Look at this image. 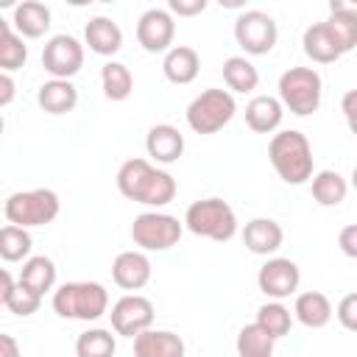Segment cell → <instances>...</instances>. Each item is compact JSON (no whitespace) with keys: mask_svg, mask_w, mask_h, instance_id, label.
Returning <instances> with one entry per match:
<instances>
[{"mask_svg":"<svg viewBox=\"0 0 357 357\" xmlns=\"http://www.w3.org/2000/svg\"><path fill=\"white\" fill-rule=\"evenodd\" d=\"M117 190L134 204L159 209L176 198V178L167 170L153 167L148 159H128L117 170Z\"/></svg>","mask_w":357,"mask_h":357,"instance_id":"cell-1","label":"cell"},{"mask_svg":"<svg viewBox=\"0 0 357 357\" xmlns=\"http://www.w3.org/2000/svg\"><path fill=\"white\" fill-rule=\"evenodd\" d=\"M268 159L276 170V176L284 181V184H307L315 173V156H312V145L307 139V134L296 131V128H287V131H279L271 137L268 142Z\"/></svg>","mask_w":357,"mask_h":357,"instance_id":"cell-2","label":"cell"},{"mask_svg":"<svg viewBox=\"0 0 357 357\" xmlns=\"http://www.w3.org/2000/svg\"><path fill=\"white\" fill-rule=\"evenodd\" d=\"M53 310L70 321H98L109 312V290L100 282H67L53 293Z\"/></svg>","mask_w":357,"mask_h":357,"instance_id":"cell-3","label":"cell"},{"mask_svg":"<svg viewBox=\"0 0 357 357\" xmlns=\"http://www.w3.org/2000/svg\"><path fill=\"white\" fill-rule=\"evenodd\" d=\"M61 209L59 195L50 187H36V190H20L11 192L3 204V215L11 226L33 229V226H47L56 220Z\"/></svg>","mask_w":357,"mask_h":357,"instance_id":"cell-4","label":"cell"},{"mask_svg":"<svg viewBox=\"0 0 357 357\" xmlns=\"http://www.w3.org/2000/svg\"><path fill=\"white\" fill-rule=\"evenodd\" d=\"M184 226L215 243H229L237 234V215L223 198H201L192 201L184 212Z\"/></svg>","mask_w":357,"mask_h":357,"instance_id":"cell-5","label":"cell"},{"mask_svg":"<svg viewBox=\"0 0 357 357\" xmlns=\"http://www.w3.org/2000/svg\"><path fill=\"white\" fill-rule=\"evenodd\" d=\"M279 100L284 109H290L298 117H307L318 112L321 95H324V81L318 70L312 67H290L279 75Z\"/></svg>","mask_w":357,"mask_h":357,"instance_id":"cell-6","label":"cell"},{"mask_svg":"<svg viewBox=\"0 0 357 357\" xmlns=\"http://www.w3.org/2000/svg\"><path fill=\"white\" fill-rule=\"evenodd\" d=\"M237 112L234 95L229 89H204L201 95H195L187 106V126L195 134H218L223 126L231 123Z\"/></svg>","mask_w":357,"mask_h":357,"instance_id":"cell-7","label":"cell"},{"mask_svg":"<svg viewBox=\"0 0 357 357\" xmlns=\"http://www.w3.org/2000/svg\"><path fill=\"white\" fill-rule=\"evenodd\" d=\"M184 234V220L167 215V212H142L131 223V240L139 245V251H167L178 245Z\"/></svg>","mask_w":357,"mask_h":357,"instance_id":"cell-8","label":"cell"},{"mask_svg":"<svg viewBox=\"0 0 357 357\" xmlns=\"http://www.w3.org/2000/svg\"><path fill=\"white\" fill-rule=\"evenodd\" d=\"M234 39L248 56H265L279 39L276 20L259 8H248L234 20Z\"/></svg>","mask_w":357,"mask_h":357,"instance_id":"cell-9","label":"cell"},{"mask_svg":"<svg viewBox=\"0 0 357 357\" xmlns=\"http://www.w3.org/2000/svg\"><path fill=\"white\" fill-rule=\"evenodd\" d=\"M42 67L50 78L70 81L84 67V45L70 33H56L42 47Z\"/></svg>","mask_w":357,"mask_h":357,"instance_id":"cell-10","label":"cell"},{"mask_svg":"<svg viewBox=\"0 0 357 357\" xmlns=\"http://www.w3.org/2000/svg\"><path fill=\"white\" fill-rule=\"evenodd\" d=\"M153 304L151 298L139 296V293H126L123 298H117L112 304V329L123 337H137L142 332H148L153 326Z\"/></svg>","mask_w":357,"mask_h":357,"instance_id":"cell-11","label":"cell"},{"mask_svg":"<svg viewBox=\"0 0 357 357\" xmlns=\"http://www.w3.org/2000/svg\"><path fill=\"white\" fill-rule=\"evenodd\" d=\"M257 284H259V290H262L268 298L282 301V298H287V296H293V293L298 290V284H301V271H298V265H296L293 259H287V257H273V259H268V262L259 268Z\"/></svg>","mask_w":357,"mask_h":357,"instance_id":"cell-12","label":"cell"},{"mask_svg":"<svg viewBox=\"0 0 357 357\" xmlns=\"http://www.w3.org/2000/svg\"><path fill=\"white\" fill-rule=\"evenodd\" d=\"M176 36V22L173 14L165 8H148L137 20V42L148 53H167Z\"/></svg>","mask_w":357,"mask_h":357,"instance_id":"cell-13","label":"cell"},{"mask_svg":"<svg viewBox=\"0 0 357 357\" xmlns=\"http://www.w3.org/2000/svg\"><path fill=\"white\" fill-rule=\"evenodd\" d=\"M112 279L123 290H142L151 282V259L145 251H120L112 262Z\"/></svg>","mask_w":357,"mask_h":357,"instance_id":"cell-14","label":"cell"},{"mask_svg":"<svg viewBox=\"0 0 357 357\" xmlns=\"http://www.w3.org/2000/svg\"><path fill=\"white\" fill-rule=\"evenodd\" d=\"M145 151L153 162L173 165L184 153V134L170 123H156V126H151V131L145 137Z\"/></svg>","mask_w":357,"mask_h":357,"instance_id":"cell-15","label":"cell"},{"mask_svg":"<svg viewBox=\"0 0 357 357\" xmlns=\"http://www.w3.org/2000/svg\"><path fill=\"white\" fill-rule=\"evenodd\" d=\"M282 240H284V231L273 218H254L243 229V245L259 257L276 254L282 248Z\"/></svg>","mask_w":357,"mask_h":357,"instance_id":"cell-16","label":"cell"},{"mask_svg":"<svg viewBox=\"0 0 357 357\" xmlns=\"http://www.w3.org/2000/svg\"><path fill=\"white\" fill-rule=\"evenodd\" d=\"M187 346L181 335L170 329H148L134 337V357H184Z\"/></svg>","mask_w":357,"mask_h":357,"instance_id":"cell-17","label":"cell"},{"mask_svg":"<svg viewBox=\"0 0 357 357\" xmlns=\"http://www.w3.org/2000/svg\"><path fill=\"white\" fill-rule=\"evenodd\" d=\"M162 73H165V78H167L170 84H178V86L192 84V81L198 78V73H201V56H198V50L190 47V45H176V47H170V50L165 53Z\"/></svg>","mask_w":357,"mask_h":357,"instance_id":"cell-18","label":"cell"},{"mask_svg":"<svg viewBox=\"0 0 357 357\" xmlns=\"http://www.w3.org/2000/svg\"><path fill=\"white\" fill-rule=\"evenodd\" d=\"M282 117H284V106L273 95H254L245 103V126L257 134L276 131L282 126Z\"/></svg>","mask_w":357,"mask_h":357,"instance_id":"cell-19","label":"cell"},{"mask_svg":"<svg viewBox=\"0 0 357 357\" xmlns=\"http://www.w3.org/2000/svg\"><path fill=\"white\" fill-rule=\"evenodd\" d=\"M301 45H304V53L318 64H332V61H337L343 56V50H340V45H337V39H335V33H332L326 20L324 22H312L304 31Z\"/></svg>","mask_w":357,"mask_h":357,"instance_id":"cell-20","label":"cell"},{"mask_svg":"<svg viewBox=\"0 0 357 357\" xmlns=\"http://www.w3.org/2000/svg\"><path fill=\"white\" fill-rule=\"evenodd\" d=\"M0 304L8 312H14V315L28 318V315H33L42 307V296L33 293L31 287L14 282L8 271H0Z\"/></svg>","mask_w":357,"mask_h":357,"instance_id":"cell-21","label":"cell"},{"mask_svg":"<svg viewBox=\"0 0 357 357\" xmlns=\"http://www.w3.org/2000/svg\"><path fill=\"white\" fill-rule=\"evenodd\" d=\"M84 42L98 56H114L123 47V31L109 17H92L84 28Z\"/></svg>","mask_w":357,"mask_h":357,"instance_id":"cell-22","label":"cell"},{"mask_svg":"<svg viewBox=\"0 0 357 357\" xmlns=\"http://www.w3.org/2000/svg\"><path fill=\"white\" fill-rule=\"evenodd\" d=\"M293 315L298 318V324H304L307 329H321L332 321L335 310H332V301L321 293V290H307V293H298L296 296V304H293Z\"/></svg>","mask_w":357,"mask_h":357,"instance_id":"cell-23","label":"cell"},{"mask_svg":"<svg viewBox=\"0 0 357 357\" xmlns=\"http://www.w3.org/2000/svg\"><path fill=\"white\" fill-rule=\"evenodd\" d=\"M14 31L25 39H39L47 33L50 28V8L39 0H25L14 8V20H11Z\"/></svg>","mask_w":357,"mask_h":357,"instance_id":"cell-24","label":"cell"},{"mask_svg":"<svg viewBox=\"0 0 357 357\" xmlns=\"http://www.w3.org/2000/svg\"><path fill=\"white\" fill-rule=\"evenodd\" d=\"M36 103L47 112V114H67L78 106V89L73 86V81H61V78H50L39 86L36 92Z\"/></svg>","mask_w":357,"mask_h":357,"instance_id":"cell-25","label":"cell"},{"mask_svg":"<svg viewBox=\"0 0 357 357\" xmlns=\"http://www.w3.org/2000/svg\"><path fill=\"white\" fill-rule=\"evenodd\" d=\"M17 282L25 284V287H31L33 293L45 296V293L53 290V284H56V262H53L50 257H45V254L28 257L25 265H22V271H20V279H17Z\"/></svg>","mask_w":357,"mask_h":357,"instance_id":"cell-26","label":"cell"},{"mask_svg":"<svg viewBox=\"0 0 357 357\" xmlns=\"http://www.w3.org/2000/svg\"><path fill=\"white\" fill-rule=\"evenodd\" d=\"M223 81H226V86L231 92L245 95V92H254L257 89L259 73H257V67L245 56H229L223 61Z\"/></svg>","mask_w":357,"mask_h":357,"instance_id":"cell-27","label":"cell"},{"mask_svg":"<svg viewBox=\"0 0 357 357\" xmlns=\"http://www.w3.org/2000/svg\"><path fill=\"white\" fill-rule=\"evenodd\" d=\"M349 192V181L337 173V170H318L312 176V198L321 206H337L346 201Z\"/></svg>","mask_w":357,"mask_h":357,"instance_id":"cell-28","label":"cell"},{"mask_svg":"<svg viewBox=\"0 0 357 357\" xmlns=\"http://www.w3.org/2000/svg\"><path fill=\"white\" fill-rule=\"evenodd\" d=\"M237 357H273V346H276V337H271L257 321L254 324H245L240 332H237Z\"/></svg>","mask_w":357,"mask_h":357,"instance_id":"cell-29","label":"cell"},{"mask_svg":"<svg viewBox=\"0 0 357 357\" xmlns=\"http://www.w3.org/2000/svg\"><path fill=\"white\" fill-rule=\"evenodd\" d=\"M100 84L109 100H126L134 92V75L123 61H106L100 67Z\"/></svg>","mask_w":357,"mask_h":357,"instance_id":"cell-30","label":"cell"},{"mask_svg":"<svg viewBox=\"0 0 357 357\" xmlns=\"http://www.w3.org/2000/svg\"><path fill=\"white\" fill-rule=\"evenodd\" d=\"M25 59H28V47L22 42V36L8 22H3L0 25V67H3V73L20 70L25 64Z\"/></svg>","mask_w":357,"mask_h":357,"instance_id":"cell-31","label":"cell"},{"mask_svg":"<svg viewBox=\"0 0 357 357\" xmlns=\"http://www.w3.org/2000/svg\"><path fill=\"white\" fill-rule=\"evenodd\" d=\"M117 351V340L109 329H86L78 335L75 340V357H114Z\"/></svg>","mask_w":357,"mask_h":357,"instance_id":"cell-32","label":"cell"},{"mask_svg":"<svg viewBox=\"0 0 357 357\" xmlns=\"http://www.w3.org/2000/svg\"><path fill=\"white\" fill-rule=\"evenodd\" d=\"M31 245H33V240H31L28 229L11 226V223H6V226L0 229V257H3L6 262H20V259H25V257L31 254Z\"/></svg>","mask_w":357,"mask_h":357,"instance_id":"cell-33","label":"cell"},{"mask_svg":"<svg viewBox=\"0 0 357 357\" xmlns=\"http://www.w3.org/2000/svg\"><path fill=\"white\" fill-rule=\"evenodd\" d=\"M257 324L271 335V337H284L287 332H290V326H293V315H290V310L282 304V301H268V304H262L259 310H257Z\"/></svg>","mask_w":357,"mask_h":357,"instance_id":"cell-34","label":"cell"},{"mask_svg":"<svg viewBox=\"0 0 357 357\" xmlns=\"http://www.w3.org/2000/svg\"><path fill=\"white\" fill-rule=\"evenodd\" d=\"M326 22H329V28H332V33H335V39H337V45H340L343 53H349V50L357 47V20L340 17V14H329Z\"/></svg>","mask_w":357,"mask_h":357,"instance_id":"cell-35","label":"cell"},{"mask_svg":"<svg viewBox=\"0 0 357 357\" xmlns=\"http://www.w3.org/2000/svg\"><path fill=\"white\" fill-rule=\"evenodd\" d=\"M335 315H337V321H340L343 329L357 332V293L343 296L340 304H337V310H335Z\"/></svg>","mask_w":357,"mask_h":357,"instance_id":"cell-36","label":"cell"},{"mask_svg":"<svg viewBox=\"0 0 357 357\" xmlns=\"http://www.w3.org/2000/svg\"><path fill=\"white\" fill-rule=\"evenodd\" d=\"M167 8H170V14H178V17H195V14L206 11V0H170Z\"/></svg>","mask_w":357,"mask_h":357,"instance_id":"cell-37","label":"cell"},{"mask_svg":"<svg viewBox=\"0 0 357 357\" xmlns=\"http://www.w3.org/2000/svg\"><path fill=\"white\" fill-rule=\"evenodd\" d=\"M337 245H340V251H343L346 257L357 259V223H349V226L340 229V234H337Z\"/></svg>","mask_w":357,"mask_h":357,"instance_id":"cell-38","label":"cell"},{"mask_svg":"<svg viewBox=\"0 0 357 357\" xmlns=\"http://www.w3.org/2000/svg\"><path fill=\"white\" fill-rule=\"evenodd\" d=\"M329 14H340V17L357 20V0H332L329 3Z\"/></svg>","mask_w":357,"mask_h":357,"instance_id":"cell-39","label":"cell"},{"mask_svg":"<svg viewBox=\"0 0 357 357\" xmlns=\"http://www.w3.org/2000/svg\"><path fill=\"white\" fill-rule=\"evenodd\" d=\"M14 78L11 73H0V106H8L14 100Z\"/></svg>","mask_w":357,"mask_h":357,"instance_id":"cell-40","label":"cell"},{"mask_svg":"<svg viewBox=\"0 0 357 357\" xmlns=\"http://www.w3.org/2000/svg\"><path fill=\"white\" fill-rule=\"evenodd\" d=\"M340 109H343L346 120L357 117V89H349V92H346V95L340 98Z\"/></svg>","mask_w":357,"mask_h":357,"instance_id":"cell-41","label":"cell"},{"mask_svg":"<svg viewBox=\"0 0 357 357\" xmlns=\"http://www.w3.org/2000/svg\"><path fill=\"white\" fill-rule=\"evenodd\" d=\"M0 357H22L20 354V346L11 335H0Z\"/></svg>","mask_w":357,"mask_h":357,"instance_id":"cell-42","label":"cell"},{"mask_svg":"<svg viewBox=\"0 0 357 357\" xmlns=\"http://www.w3.org/2000/svg\"><path fill=\"white\" fill-rule=\"evenodd\" d=\"M346 123H349V131L357 137V117H351V120H346Z\"/></svg>","mask_w":357,"mask_h":357,"instance_id":"cell-43","label":"cell"},{"mask_svg":"<svg viewBox=\"0 0 357 357\" xmlns=\"http://www.w3.org/2000/svg\"><path fill=\"white\" fill-rule=\"evenodd\" d=\"M351 187L357 190V165H354V170H351Z\"/></svg>","mask_w":357,"mask_h":357,"instance_id":"cell-44","label":"cell"}]
</instances>
